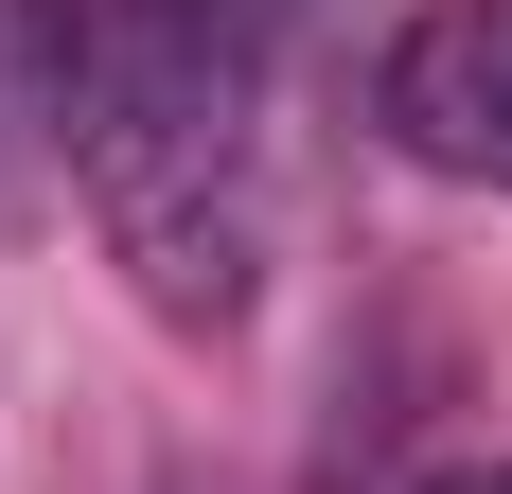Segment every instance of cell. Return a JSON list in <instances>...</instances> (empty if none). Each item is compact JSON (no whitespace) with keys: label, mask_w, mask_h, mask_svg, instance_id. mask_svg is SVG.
Returning a JSON list of instances; mask_svg holds the SVG:
<instances>
[{"label":"cell","mask_w":512,"mask_h":494,"mask_svg":"<svg viewBox=\"0 0 512 494\" xmlns=\"http://www.w3.org/2000/svg\"><path fill=\"white\" fill-rule=\"evenodd\" d=\"M371 124L424 177L512 195V0H424L407 36H389V71H371Z\"/></svg>","instance_id":"1"},{"label":"cell","mask_w":512,"mask_h":494,"mask_svg":"<svg viewBox=\"0 0 512 494\" xmlns=\"http://www.w3.org/2000/svg\"><path fill=\"white\" fill-rule=\"evenodd\" d=\"M53 159H71V18L0 0V230L53 195Z\"/></svg>","instance_id":"2"},{"label":"cell","mask_w":512,"mask_h":494,"mask_svg":"<svg viewBox=\"0 0 512 494\" xmlns=\"http://www.w3.org/2000/svg\"><path fill=\"white\" fill-rule=\"evenodd\" d=\"M442 494H512V459H477V477H442Z\"/></svg>","instance_id":"3"}]
</instances>
